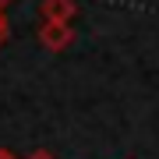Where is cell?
<instances>
[{"mask_svg": "<svg viewBox=\"0 0 159 159\" xmlns=\"http://www.w3.org/2000/svg\"><path fill=\"white\" fill-rule=\"evenodd\" d=\"M74 39H78V32H74L71 21H43L39 25V46L46 53H64L71 50Z\"/></svg>", "mask_w": 159, "mask_h": 159, "instance_id": "1", "label": "cell"}, {"mask_svg": "<svg viewBox=\"0 0 159 159\" xmlns=\"http://www.w3.org/2000/svg\"><path fill=\"white\" fill-rule=\"evenodd\" d=\"M78 14V0H43L39 18L43 21H74Z\"/></svg>", "mask_w": 159, "mask_h": 159, "instance_id": "2", "label": "cell"}, {"mask_svg": "<svg viewBox=\"0 0 159 159\" xmlns=\"http://www.w3.org/2000/svg\"><path fill=\"white\" fill-rule=\"evenodd\" d=\"M7 35H11V21H7V11H0V46L7 43Z\"/></svg>", "mask_w": 159, "mask_h": 159, "instance_id": "3", "label": "cell"}, {"mask_svg": "<svg viewBox=\"0 0 159 159\" xmlns=\"http://www.w3.org/2000/svg\"><path fill=\"white\" fill-rule=\"evenodd\" d=\"M25 159H57V156H53L50 148H32V152L25 156Z\"/></svg>", "mask_w": 159, "mask_h": 159, "instance_id": "4", "label": "cell"}, {"mask_svg": "<svg viewBox=\"0 0 159 159\" xmlns=\"http://www.w3.org/2000/svg\"><path fill=\"white\" fill-rule=\"evenodd\" d=\"M0 159H18V156L11 152V148H0Z\"/></svg>", "mask_w": 159, "mask_h": 159, "instance_id": "5", "label": "cell"}, {"mask_svg": "<svg viewBox=\"0 0 159 159\" xmlns=\"http://www.w3.org/2000/svg\"><path fill=\"white\" fill-rule=\"evenodd\" d=\"M7 4H11V0H0V11H7Z\"/></svg>", "mask_w": 159, "mask_h": 159, "instance_id": "6", "label": "cell"}]
</instances>
